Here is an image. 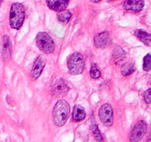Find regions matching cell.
I'll return each instance as SVG.
<instances>
[{
    "mask_svg": "<svg viewBox=\"0 0 151 142\" xmlns=\"http://www.w3.org/2000/svg\"><path fill=\"white\" fill-rule=\"evenodd\" d=\"M111 42L110 34L107 31L97 33L94 38V44L96 47L100 49L106 48Z\"/></svg>",
    "mask_w": 151,
    "mask_h": 142,
    "instance_id": "9",
    "label": "cell"
},
{
    "mask_svg": "<svg viewBox=\"0 0 151 142\" xmlns=\"http://www.w3.org/2000/svg\"><path fill=\"white\" fill-rule=\"evenodd\" d=\"M113 60L115 64H119V62H122L125 57V52L120 46H115L114 49L113 50V54H112Z\"/></svg>",
    "mask_w": 151,
    "mask_h": 142,
    "instance_id": "15",
    "label": "cell"
},
{
    "mask_svg": "<svg viewBox=\"0 0 151 142\" xmlns=\"http://www.w3.org/2000/svg\"><path fill=\"white\" fill-rule=\"evenodd\" d=\"M143 70L145 71H150L151 70V54L146 55L143 59Z\"/></svg>",
    "mask_w": 151,
    "mask_h": 142,
    "instance_id": "20",
    "label": "cell"
},
{
    "mask_svg": "<svg viewBox=\"0 0 151 142\" xmlns=\"http://www.w3.org/2000/svg\"><path fill=\"white\" fill-rule=\"evenodd\" d=\"M52 93L55 96H63L69 92V87L63 78H58L52 86Z\"/></svg>",
    "mask_w": 151,
    "mask_h": 142,
    "instance_id": "8",
    "label": "cell"
},
{
    "mask_svg": "<svg viewBox=\"0 0 151 142\" xmlns=\"http://www.w3.org/2000/svg\"><path fill=\"white\" fill-rule=\"evenodd\" d=\"M46 62H47V60L43 55H40L36 58L30 72V78L32 81H35L39 78L45 67Z\"/></svg>",
    "mask_w": 151,
    "mask_h": 142,
    "instance_id": "7",
    "label": "cell"
},
{
    "mask_svg": "<svg viewBox=\"0 0 151 142\" xmlns=\"http://www.w3.org/2000/svg\"><path fill=\"white\" fill-rule=\"evenodd\" d=\"M100 1H102V0H91V1H92V2H94V3H97Z\"/></svg>",
    "mask_w": 151,
    "mask_h": 142,
    "instance_id": "22",
    "label": "cell"
},
{
    "mask_svg": "<svg viewBox=\"0 0 151 142\" xmlns=\"http://www.w3.org/2000/svg\"><path fill=\"white\" fill-rule=\"evenodd\" d=\"M67 67L71 75H80L83 72L85 67V61L81 53H74L69 56L67 60Z\"/></svg>",
    "mask_w": 151,
    "mask_h": 142,
    "instance_id": "3",
    "label": "cell"
},
{
    "mask_svg": "<svg viewBox=\"0 0 151 142\" xmlns=\"http://www.w3.org/2000/svg\"><path fill=\"white\" fill-rule=\"evenodd\" d=\"M70 106L65 100H60L55 104L53 109L52 118L54 124L58 127H62L66 124L69 117Z\"/></svg>",
    "mask_w": 151,
    "mask_h": 142,
    "instance_id": "1",
    "label": "cell"
},
{
    "mask_svg": "<svg viewBox=\"0 0 151 142\" xmlns=\"http://www.w3.org/2000/svg\"><path fill=\"white\" fill-rule=\"evenodd\" d=\"M12 43L10 37L5 35L2 38V56L4 61H7L11 57Z\"/></svg>",
    "mask_w": 151,
    "mask_h": 142,
    "instance_id": "12",
    "label": "cell"
},
{
    "mask_svg": "<svg viewBox=\"0 0 151 142\" xmlns=\"http://www.w3.org/2000/svg\"><path fill=\"white\" fill-rule=\"evenodd\" d=\"M120 70L122 75H124V76H128V75H131L133 72H135V65H134V64L133 62H126V63L122 64V66L121 67Z\"/></svg>",
    "mask_w": 151,
    "mask_h": 142,
    "instance_id": "16",
    "label": "cell"
},
{
    "mask_svg": "<svg viewBox=\"0 0 151 142\" xmlns=\"http://www.w3.org/2000/svg\"><path fill=\"white\" fill-rule=\"evenodd\" d=\"M70 0H47V6L52 10L62 12L66 10Z\"/></svg>",
    "mask_w": 151,
    "mask_h": 142,
    "instance_id": "11",
    "label": "cell"
},
{
    "mask_svg": "<svg viewBox=\"0 0 151 142\" xmlns=\"http://www.w3.org/2000/svg\"><path fill=\"white\" fill-rule=\"evenodd\" d=\"M109 1H115V0H109Z\"/></svg>",
    "mask_w": 151,
    "mask_h": 142,
    "instance_id": "24",
    "label": "cell"
},
{
    "mask_svg": "<svg viewBox=\"0 0 151 142\" xmlns=\"http://www.w3.org/2000/svg\"><path fill=\"white\" fill-rule=\"evenodd\" d=\"M86 114L85 109L81 105H75L74 106L73 111H72V118L73 120L76 122L83 121L86 118Z\"/></svg>",
    "mask_w": 151,
    "mask_h": 142,
    "instance_id": "13",
    "label": "cell"
},
{
    "mask_svg": "<svg viewBox=\"0 0 151 142\" xmlns=\"http://www.w3.org/2000/svg\"><path fill=\"white\" fill-rule=\"evenodd\" d=\"M134 35L137 38H138L142 42L147 46H151V34L142 30H137L134 32Z\"/></svg>",
    "mask_w": 151,
    "mask_h": 142,
    "instance_id": "14",
    "label": "cell"
},
{
    "mask_svg": "<svg viewBox=\"0 0 151 142\" xmlns=\"http://www.w3.org/2000/svg\"><path fill=\"white\" fill-rule=\"evenodd\" d=\"M99 118L102 124L106 127H111L114 124V112L111 105L105 104L102 105L98 111Z\"/></svg>",
    "mask_w": 151,
    "mask_h": 142,
    "instance_id": "5",
    "label": "cell"
},
{
    "mask_svg": "<svg viewBox=\"0 0 151 142\" xmlns=\"http://www.w3.org/2000/svg\"><path fill=\"white\" fill-rule=\"evenodd\" d=\"M72 14L69 10H63L60 12V13L58 16V19L60 22L63 24H67L69 22L70 19L72 18Z\"/></svg>",
    "mask_w": 151,
    "mask_h": 142,
    "instance_id": "17",
    "label": "cell"
},
{
    "mask_svg": "<svg viewBox=\"0 0 151 142\" xmlns=\"http://www.w3.org/2000/svg\"><path fill=\"white\" fill-rule=\"evenodd\" d=\"M147 126L145 121H139L134 125L130 134V141L139 142L147 133Z\"/></svg>",
    "mask_w": 151,
    "mask_h": 142,
    "instance_id": "6",
    "label": "cell"
},
{
    "mask_svg": "<svg viewBox=\"0 0 151 142\" xmlns=\"http://www.w3.org/2000/svg\"><path fill=\"white\" fill-rule=\"evenodd\" d=\"M35 41L38 49L45 54H50L54 52L55 44L52 37L47 33H38L37 34Z\"/></svg>",
    "mask_w": 151,
    "mask_h": 142,
    "instance_id": "4",
    "label": "cell"
},
{
    "mask_svg": "<svg viewBox=\"0 0 151 142\" xmlns=\"http://www.w3.org/2000/svg\"><path fill=\"white\" fill-rule=\"evenodd\" d=\"M3 1H4V0H0V6H1V4H2Z\"/></svg>",
    "mask_w": 151,
    "mask_h": 142,
    "instance_id": "23",
    "label": "cell"
},
{
    "mask_svg": "<svg viewBox=\"0 0 151 142\" xmlns=\"http://www.w3.org/2000/svg\"><path fill=\"white\" fill-rule=\"evenodd\" d=\"M124 8L131 13H139L144 8V0H126L124 2Z\"/></svg>",
    "mask_w": 151,
    "mask_h": 142,
    "instance_id": "10",
    "label": "cell"
},
{
    "mask_svg": "<svg viewBox=\"0 0 151 142\" xmlns=\"http://www.w3.org/2000/svg\"><path fill=\"white\" fill-rule=\"evenodd\" d=\"M100 69L98 68L97 65L96 64H92L91 67V70H90V75L94 79H97L100 77Z\"/></svg>",
    "mask_w": 151,
    "mask_h": 142,
    "instance_id": "19",
    "label": "cell"
},
{
    "mask_svg": "<svg viewBox=\"0 0 151 142\" xmlns=\"http://www.w3.org/2000/svg\"><path fill=\"white\" fill-rule=\"evenodd\" d=\"M92 133L94 135V138H95L96 141L97 142H104L103 138L102 136L101 133H100V130L98 128V126L96 124H93L92 126Z\"/></svg>",
    "mask_w": 151,
    "mask_h": 142,
    "instance_id": "18",
    "label": "cell"
},
{
    "mask_svg": "<svg viewBox=\"0 0 151 142\" xmlns=\"http://www.w3.org/2000/svg\"><path fill=\"white\" fill-rule=\"evenodd\" d=\"M144 99L146 103L151 104V88L145 91L144 94Z\"/></svg>",
    "mask_w": 151,
    "mask_h": 142,
    "instance_id": "21",
    "label": "cell"
},
{
    "mask_svg": "<svg viewBox=\"0 0 151 142\" xmlns=\"http://www.w3.org/2000/svg\"><path fill=\"white\" fill-rule=\"evenodd\" d=\"M25 19L24 6L19 2L12 4L9 16V23L13 29L19 30Z\"/></svg>",
    "mask_w": 151,
    "mask_h": 142,
    "instance_id": "2",
    "label": "cell"
}]
</instances>
